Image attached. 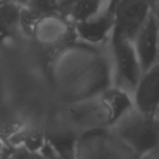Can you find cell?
Returning a JSON list of instances; mask_svg holds the SVG:
<instances>
[{"mask_svg": "<svg viewBox=\"0 0 159 159\" xmlns=\"http://www.w3.org/2000/svg\"><path fill=\"white\" fill-rule=\"evenodd\" d=\"M137 154L159 147V116L132 109L111 127Z\"/></svg>", "mask_w": 159, "mask_h": 159, "instance_id": "6da1fadb", "label": "cell"}, {"mask_svg": "<svg viewBox=\"0 0 159 159\" xmlns=\"http://www.w3.org/2000/svg\"><path fill=\"white\" fill-rule=\"evenodd\" d=\"M77 159H137V154L111 127L84 131L75 142Z\"/></svg>", "mask_w": 159, "mask_h": 159, "instance_id": "7a4b0ae2", "label": "cell"}, {"mask_svg": "<svg viewBox=\"0 0 159 159\" xmlns=\"http://www.w3.org/2000/svg\"><path fill=\"white\" fill-rule=\"evenodd\" d=\"M109 43L113 66V86L132 95L142 74L133 42L112 30Z\"/></svg>", "mask_w": 159, "mask_h": 159, "instance_id": "3957f363", "label": "cell"}, {"mask_svg": "<svg viewBox=\"0 0 159 159\" xmlns=\"http://www.w3.org/2000/svg\"><path fill=\"white\" fill-rule=\"evenodd\" d=\"M154 0H109L114 20L113 31L133 41L152 11Z\"/></svg>", "mask_w": 159, "mask_h": 159, "instance_id": "277c9868", "label": "cell"}, {"mask_svg": "<svg viewBox=\"0 0 159 159\" xmlns=\"http://www.w3.org/2000/svg\"><path fill=\"white\" fill-rule=\"evenodd\" d=\"M134 109L155 114L159 108V61L143 71L131 95Z\"/></svg>", "mask_w": 159, "mask_h": 159, "instance_id": "5b68a950", "label": "cell"}, {"mask_svg": "<svg viewBox=\"0 0 159 159\" xmlns=\"http://www.w3.org/2000/svg\"><path fill=\"white\" fill-rule=\"evenodd\" d=\"M132 42L142 72L159 61V40L152 11Z\"/></svg>", "mask_w": 159, "mask_h": 159, "instance_id": "8992f818", "label": "cell"}, {"mask_svg": "<svg viewBox=\"0 0 159 159\" xmlns=\"http://www.w3.org/2000/svg\"><path fill=\"white\" fill-rule=\"evenodd\" d=\"M113 26V15L107 7L94 17L76 23L78 34L84 39L92 43H99L105 39H110Z\"/></svg>", "mask_w": 159, "mask_h": 159, "instance_id": "52a82bcc", "label": "cell"}, {"mask_svg": "<svg viewBox=\"0 0 159 159\" xmlns=\"http://www.w3.org/2000/svg\"><path fill=\"white\" fill-rule=\"evenodd\" d=\"M78 133L73 130L47 134L40 152L46 159H77L75 142Z\"/></svg>", "mask_w": 159, "mask_h": 159, "instance_id": "ba28073f", "label": "cell"}, {"mask_svg": "<svg viewBox=\"0 0 159 159\" xmlns=\"http://www.w3.org/2000/svg\"><path fill=\"white\" fill-rule=\"evenodd\" d=\"M22 7L18 0H0V45L17 32Z\"/></svg>", "mask_w": 159, "mask_h": 159, "instance_id": "9c48e42d", "label": "cell"}, {"mask_svg": "<svg viewBox=\"0 0 159 159\" xmlns=\"http://www.w3.org/2000/svg\"><path fill=\"white\" fill-rule=\"evenodd\" d=\"M103 3L104 2L100 0H78L69 17H71L75 23L86 21L100 11Z\"/></svg>", "mask_w": 159, "mask_h": 159, "instance_id": "30bf717a", "label": "cell"}, {"mask_svg": "<svg viewBox=\"0 0 159 159\" xmlns=\"http://www.w3.org/2000/svg\"><path fill=\"white\" fill-rule=\"evenodd\" d=\"M22 4L39 17L56 14L58 11L57 0H22Z\"/></svg>", "mask_w": 159, "mask_h": 159, "instance_id": "8fae6325", "label": "cell"}, {"mask_svg": "<svg viewBox=\"0 0 159 159\" xmlns=\"http://www.w3.org/2000/svg\"><path fill=\"white\" fill-rule=\"evenodd\" d=\"M5 159H46V157L40 152L30 151L22 147H12Z\"/></svg>", "mask_w": 159, "mask_h": 159, "instance_id": "7c38bea8", "label": "cell"}, {"mask_svg": "<svg viewBox=\"0 0 159 159\" xmlns=\"http://www.w3.org/2000/svg\"><path fill=\"white\" fill-rule=\"evenodd\" d=\"M77 2L78 0H57V6H58L57 13L62 16L69 17Z\"/></svg>", "mask_w": 159, "mask_h": 159, "instance_id": "4fadbf2b", "label": "cell"}, {"mask_svg": "<svg viewBox=\"0 0 159 159\" xmlns=\"http://www.w3.org/2000/svg\"><path fill=\"white\" fill-rule=\"evenodd\" d=\"M137 159H159V147L139 155Z\"/></svg>", "mask_w": 159, "mask_h": 159, "instance_id": "5bb4252c", "label": "cell"}, {"mask_svg": "<svg viewBox=\"0 0 159 159\" xmlns=\"http://www.w3.org/2000/svg\"><path fill=\"white\" fill-rule=\"evenodd\" d=\"M152 14L155 20L156 29H157V35H158V40H159V3L154 2L153 8H152Z\"/></svg>", "mask_w": 159, "mask_h": 159, "instance_id": "9a60e30c", "label": "cell"}, {"mask_svg": "<svg viewBox=\"0 0 159 159\" xmlns=\"http://www.w3.org/2000/svg\"><path fill=\"white\" fill-rule=\"evenodd\" d=\"M155 114L159 116V108H158V110H157V111H156V113H155Z\"/></svg>", "mask_w": 159, "mask_h": 159, "instance_id": "2e32d148", "label": "cell"}, {"mask_svg": "<svg viewBox=\"0 0 159 159\" xmlns=\"http://www.w3.org/2000/svg\"><path fill=\"white\" fill-rule=\"evenodd\" d=\"M154 2H156V3H159V0H154Z\"/></svg>", "mask_w": 159, "mask_h": 159, "instance_id": "e0dca14e", "label": "cell"}, {"mask_svg": "<svg viewBox=\"0 0 159 159\" xmlns=\"http://www.w3.org/2000/svg\"><path fill=\"white\" fill-rule=\"evenodd\" d=\"M100 1H103V2H104V1H105V0H100Z\"/></svg>", "mask_w": 159, "mask_h": 159, "instance_id": "ac0fdd59", "label": "cell"}, {"mask_svg": "<svg viewBox=\"0 0 159 159\" xmlns=\"http://www.w3.org/2000/svg\"><path fill=\"white\" fill-rule=\"evenodd\" d=\"M18 1H20V2H21V0H18Z\"/></svg>", "mask_w": 159, "mask_h": 159, "instance_id": "d6986e66", "label": "cell"}, {"mask_svg": "<svg viewBox=\"0 0 159 159\" xmlns=\"http://www.w3.org/2000/svg\"><path fill=\"white\" fill-rule=\"evenodd\" d=\"M21 2H22V0H21Z\"/></svg>", "mask_w": 159, "mask_h": 159, "instance_id": "ffe728a7", "label": "cell"}]
</instances>
